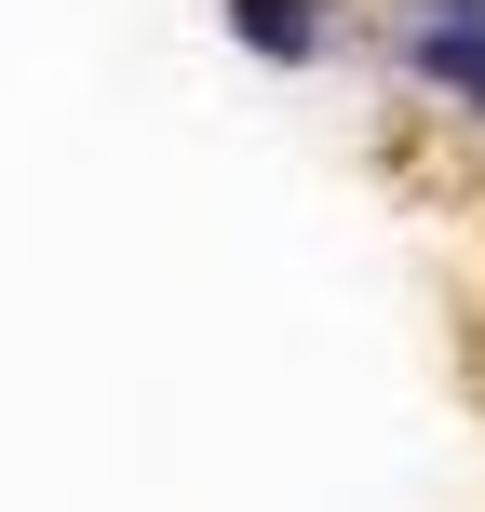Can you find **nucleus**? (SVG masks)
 I'll use <instances>...</instances> for the list:
<instances>
[{
    "mask_svg": "<svg viewBox=\"0 0 485 512\" xmlns=\"http://www.w3.org/2000/svg\"><path fill=\"white\" fill-rule=\"evenodd\" d=\"M216 41L270 81H310V68H337L351 27H337V0H216Z\"/></svg>",
    "mask_w": 485,
    "mask_h": 512,
    "instance_id": "1",
    "label": "nucleus"
},
{
    "mask_svg": "<svg viewBox=\"0 0 485 512\" xmlns=\"http://www.w3.org/2000/svg\"><path fill=\"white\" fill-rule=\"evenodd\" d=\"M391 81H405L418 108H445L459 135H485V14H459V27H391Z\"/></svg>",
    "mask_w": 485,
    "mask_h": 512,
    "instance_id": "2",
    "label": "nucleus"
},
{
    "mask_svg": "<svg viewBox=\"0 0 485 512\" xmlns=\"http://www.w3.org/2000/svg\"><path fill=\"white\" fill-rule=\"evenodd\" d=\"M459 14H485V0H391V27H459Z\"/></svg>",
    "mask_w": 485,
    "mask_h": 512,
    "instance_id": "3",
    "label": "nucleus"
}]
</instances>
